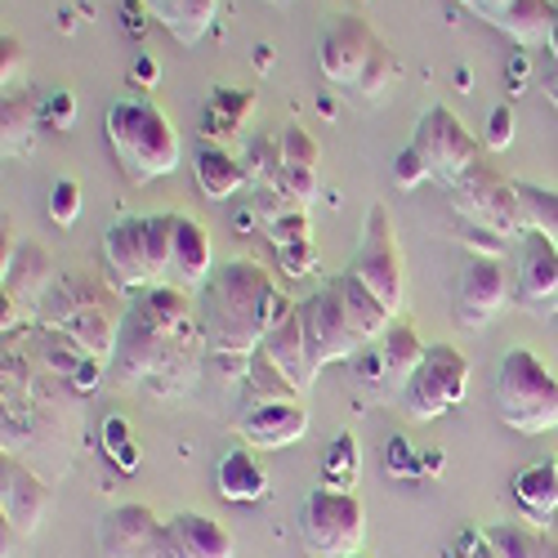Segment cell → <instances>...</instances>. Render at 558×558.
<instances>
[{
	"instance_id": "cell-1",
	"label": "cell",
	"mask_w": 558,
	"mask_h": 558,
	"mask_svg": "<svg viewBox=\"0 0 558 558\" xmlns=\"http://www.w3.org/2000/svg\"><path fill=\"white\" fill-rule=\"evenodd\" d=\"M206 357L202 313H193L189 291L148 287L121 317V340L112 353V371L121 385H144L157 398H179L193 389Z\"/></svg>"
},
{
	"instance_id": "cell-2",
	"label": "cell",
	"mask_w": 558,
	"mask_h": 558,
	"mask_svg": "<svg viewBox=\"0 0 558 558\" xmlns=\"http://www.w3.org/2000/svg\"><path fill=\"white\" fill-rule=\"evenodd\" d=\"M282 304L287 300L277 295L272 277L255 259H228L202 287L206 349L219 357H232V362H251V353L264 344Z\"/></svg>"
},
{
	"instance_id": "cell-3",
	"label": "cell",
	"mask_w": 558,
	"mask_h": 558,
	"mask_svg": "<svg viewBox=\"0 0 558 558\" xmlns=\"http://www.w3.org/2000/svg\"><path fill=\"white\" fill-rule=\"evenodd\" d=\"M317 72L327 85L344 89L353 104H376L398 81V54L371 32L366 19L340 14L317 36Z\"/></svg>"
},
{
	"instance_id": "cell-4",
	"label": "cell",
	"mask_w": 558,
	"mask_h": 558,
	"mask_svg": "<svg viewBox=\"0 0 558 558\" xmlns=\"http://www.w3.org/2000/svg\"><path fill=\"white\" fill-rule=\"evenodd\" d=\"M108 148L130 183H153L166 179L179 166V130L170 117L148 99H112L104 112Z\"/></svg>"
},
{
	"instance_id": "cell-5",
	"label": "cell",
	"mask_w": 558,
	"mask_h": 558,
	"mask_svg": "<svg viewBox=\"0 0 558 558\" xmlns=\"http://www.w3.org/2000/svg\"><path fill=\"white\" fill-rule=\"evenodd\" d=\"M117 287H104L95 277H54V287L45 291L40 308V327H59L72 340H81L99 362H112L117 340H121V317L125 308L112 295Z\"/></svg>"
},
{
	"instance_id": "cell-6",
	"label": "cell",
	"mask_w": 558,
	"mask_h": 558,
	"mask_svg": "<svg viewBox=\"0 0 558 558\" xmlns=\"http://www.w3.org/2000/svg\"><path fill=\"white\" fill-rule=\"evenodd\" d=\"M496 411L514 434L558 429V376L532 353L509 349L496 366Z\"/></svg>"
},
{
	"instance_id": "cell-7",
	"label": "cell",
	"mask_w": 558,
	"mask_h": 558,
	"mask_svg": "<svg viewBox=\"0 0 558 558\" xmlns=\"http://www.w3.org/2000/svg\"><path fill=\"white\" fill-rule=\"evenodd\" d=\"M451 206L470 228H487L496 238H523L527 232L519 183H509L500 170H492L483 161H474L451 183Z\"/></svg>"
},
{
	"instance_id": "cell-8",
	"label": "cell",
	"mask_w": 558,
	"mask_h": 558,
	"mask_svg": "<svg viewBox=\"0 0 558 558\" xmlns=\"http://www.w3.org/2000/svg\"><path fill=\"white\" fill-rule=\"evenodd\" d=\"M366 514L353 492L313 487L300 505V541L322 558H353L362 554Z\"/></svg>"
},
{
	"instance_id": "cell-9",
	"label": "cell",
	"mask_w": 558,
	"mask_h": 558,
	"mask_svg": "<svg viewBox=\"0 0 558 558\" xmlns=\"http://www.w3.org/2000/svg\"><path fill=\"white\" fill-rule=\"evenodd\" d=\"M464 389H470V362H464V353L451 344H429L421 366L402 385V411L411 421H434V415H447L464 398Z\"/></svg>"
},
{
	"instance_id": "cell-10",
	"label": "cell",
	"mask_w": 558,
	"mask_h": 558,
	"mask_svg": "<svg viewBox=\"0 0 558 558\" xmlns=\"http://www.w3.org/2000/svg\"><path fill=\"white\" fill-rule=\"evenodd\" d=\"M362 282L385 300L389 313L402 308V295H407V264H402V251H398V238H393V215L389 206H371L366 219H362V242H357V255H353V268Z\"/></svg>"
},
{
	"instance_id": "cell-11",
	"label": "cell",
	"mask_w": 558,
	"mask_h": 558,
	"mask_svg": "<svg viewBox=\"0 0 558 558\" xmlns=\"http://www.w3.org/2000/svg\"><path fill=\"white\" fill-rule=\"evenodd\" d=\"M411 148L421 153V161H425L429 179L447 183V189H451V183L478 161V144H474V134L464 130V121H460L451 108H442V104L425 108V117L415 121Z\"/></svg>"
},
{
	"instance_id": "cell-12",
	"label": "cell",
	"mask_w": 558,
	"mask_h": 558,
	"mask_svg": "<svg viewBox=\"0 0 558 558\" xmlns=\"http://www.w3.org/2000/svg\"><path fill=\"white\" fill-rule=\"evenodd\" d=\"M99 554L104 558H174L170 527L148 505H117L99 523Z\"/></svg>"
},
{
	"instance_id": "cell-13",
	"label": "cell",
	"mask_w": 558,
	"mask_h": 558,
	"mask_svg": "<svg viewBox=\"0 0 558 558\" xmlns=\"http://www.w3.org/2000/svg\"><path fill=\"white\" fill-rule=\"evenodd\" d=\"M300 317H304V340H308V357L313 366L322 371L327 362H344L362 349V336L353 331V322L336 295V287L327 282L322 291H313L304 304H300Z\"/></svg>"
},
{
	"instance_id": "cell-14",
	"label": "cell",
	"mask_w": 558,
	"mask_h": 558,
	"mask_svg": "<svg viewBox=\"0 0 558 558\" xmlns=\"http://www.w3.org/2000/svg\"><path fill=\"white\" fill-rule=\"evenodd\" d=\"M509 300V272L500 264V255H474L460 268L456 282V322L464 331H478L505 308Z\"/></svg>"
},
{
	"instance_id": "cell-15",
	"label": "cell",
	"mask_w": 558,
	"mask_h": 558,
	"mask_svg": "<svg viewBox=\"0 0 558 558\" xmlns=\"http://www.w3.org/2000/svg\"><path fill=\"white\" fill-rule=\"evenodd\" d=\"M238 434L259 447V451H277L291 447L308 434V411L300 398H264V402H246L238 415Z\"/></svg>"
},
{
	"instance_id": "cell-16",
	"label": "cell",
	"mask_w": 558,
	"mask_h": 558,
	"mask_svg": "<svg viewBox=\"0 0 558 558\" xmlns=\"http://www.w3.org/2000/svg\"><path fill=\"white\" fill-rule=\"evenodd\" d=\"M460 5L519 45H545L558 27V10L549 0H460Z\"/></svg>"
},
{
	"instance_id": "cell-17",
	"label": "cell",
	"mask_w": 558,
	"mask_h": 558,
	"mask_svg": "<svg viewBox=\"0 0 558 558\" xmlns=\"http://www.w3.org/2000/svg\"><path fill=\"white\" fill-rule=\"evenodd\" d=\"M259 349H264V357L291 380L295 393H304V389L317 380V366H313V357H308V340H304L300 304L287 300L282 308H277V317H272V327H268V336H264Z\"/></svg>"
},
{
	"instance_id": "cell-18",
	"label": "cell",
	"mask_w": 558,
	"mask_h": 558,
	"mask_svg": "<svg viewBox=\"0 0 558 558\" xmlns=\"http://www.w3.org/2000/svg\"><path fill=\"white\" fill-rule=\"evenodd\" d=\"M514 300L527 313H558V251L541 238V232H523L519 238Z\"/></svg>"
},
{
	"instance_id": "cell-19",
	"label": "cell",
	"mask_w": 558,
	"mask_h": 558,
	"mask_svg": "<svg viewBox=\"0 0 558 558\" xmlns=\"http://www.w3.org/2000/svg\"><path fill=\"white\" fill-rule=\"evenodd\" d=\"M104 268H108V287L117 291L157 287L148 268V246H144V219H117L104 232Z\"/></svg>"
},
{
	"instance_id": "cell-20",
	"label": "cell",
	"mask_w": 558,
	"mask_h": 558,
	"mask_svg": "<svg viewBox=\"0 0 558 558\" xmlns=\"http://www.w3.org/2000/svg\"><path fill=\"white\" fill-rule=\"evenodd\" d=\"M45 505H50V487L19 456L5 451V460H0V514H5V527H14L19 536L36 532V523L45 519Z\"/></svg>"
},
{
	"instance_id": "cell-21",
	"label": "cell",
	"mask_w": 558,
	"mask_h": 558,
	"mask_svg": "<svg viewBox=\"0 0 558 558\" xmlns=\"http://www.w3.org/2000/svg\"><path fill=\"white\" fill-rule=\"evenodd\" d=\"M215 264V251H210V232L179 215L174 223V246H170V268H166V287H179V291H193V287H206L210 282V268Z\"/></svg>"
},
{
	"instance_id": "cell-22",
	"label": "cell",
	"mask_w": 558,
	"mask_h": 558,
	"mask_svg": "<svg viewBox=\"0 0 558 558\" xmlns=\"http://www.w3.org/2000/svg\"><path fill=\"white\" fill-rule=\"evenodd\" d=\"M40 362H45V371H50L54 380H68L81 393H89L104 380V362L89 353L81 340L59 331V327H40Z\"/></svg>"
},
{
	"instance_id": "cell-23",
	"label": "cell",
	"mask_w": 558,
	"mask_h": 558,
	"mask_svg": "<svg viewBox=\"0 0 558 558\" xmlns=\"http://www.w3.org/2000/svg\"><path fill=\"white\" fill-rule=\"evenodd\" d=\"M317 161L322 148L304 125H287L282 130V193L295 206H308L317 197Z\"/></svg>"
},
{
	"instance_id": "cell-24",
	"label": "cell",
	"mask_w": 558,
	"mask_h": 558,
	"mask_svg": "<svg viewBox=\"0 0 558 558\" xmlns=\"http://www.w3.org/2000/svg\"><path fill=\"white\" fill-rule=\"evenodd\" d=\"M166 527L174 541V558H232L238 554L232 532L223 523H215L210 514H197V509H183Z\"/></svg>"
},
{
	"instance_id": "cell-25",
	"label": "cell",
	"mask_w": 558,
	"mask_h": 558,
	"mask_svg": "<svg viewBox=\"0 0 558 558\" xmlns=\"http://www.w3.org/2000/svg\"><path fill=\"white\" fill-rule=\"evenodd\" d=\"M331 287H336V295H340V304H344V313H349V322H353V331L362 336V344L380 340V336L393 327V313L385 308V300L371 291L357 272H340Z\"/></svg>"
},
{
	"instance_id": "cell-26",
	"label": "cell",
	"mask_w": 558,
	"mask_h": 558,
	"mask_svg": "<svg viewBox=\"0 0 558 558\" xmlns=\"http://www.w3.org/2000/svg\"><path fill=\"white\" fill-rule=\"evenodd\" d=\"M215 492L223 500H238V505H251V500H264L268 496V470L246 451V447H232L219 456L215 464Z\"/></svg>"
},
{
	"instance_id": "cell-27",
	"label": "cell",
	"mask_w": 558,
	"mask_h": 558,
	"mask_svg": "<svg viewBox=\"0 0 558 558\" xmlns=\"http://www.w3.org/2000/svg\"><path fill=\"white\" fill-rule=\"evenodd\" d=\"M138 5H144L148 19H157L179 45H197L215 23L219 0H138Z\"/></svg>"
},
{
	"instance_id": "cell-28",
	"label": "cell",
	"mask_w": 558,
	"mask_h": 558,
	"mask_svg": "<svg viewBox=\"0 0 558 558\" xmlns=\"http://www.w3.org/2000/svg\"><path fill=\"white\" fill-rule=\"evenodd\" d=\"M50 287H54L50 255H45L36 242H23V246L14 251V259L5 264V295H10L14 304H40Z\"/></svg>"
},
{
	"instance_id": "cell-29",
	"label": "cell",
	"mask_w": 558,
	"mask_h": 558,
	"mask_svg": "<svg viewBox=\"0 0 558 558\" xmlns=\"http://www.w3.org/2000/svg\"><path fill=\"white\" fill-rule=\"evenodd\" d=\"M40 134V99L27 95V89H10L5 108H0V144H5V157H27L36 148Z\"/></svg>"
},
{
	"instance_id": "cell-30",
	"label": "cell",
	"mask_w": 558,
	"mask_h": 558,
	"mask_svg": "<svg viewBox=\"0 0 558 558\" xmlns=\"http://www.w3.org/2000/svg\"><path fill=\"white\" fill-rule=\"evenodd\" d=\"M425 340H421V331L411 327V322H393V327L376 340V353H380V371H385V385H407L411 380V371L421 366V357H425Z\"/></svg>"
},
{
	"instance_id": "cell-31",
	"label": "cell",
	"mask_w": 558,
	"mask_h": 558,
	"mask_svg": "<svg viewBox=\"0 0 558 558\" xmlns=\"http://www.w3.org/2000/svg\"><path fill=\"white\" fill-rule=\"evenodd\" d=\"M193 170H197V183H202V193H206L210 202H228L232 193H242V189H246V179H251L246 166L232 157L228 148H219V144L197 148Z\"/></svg>"
},
{
	"instance_id": "cell-32",
	"label": "cell",
	"mask_w": 558,
	"mask_h": 558,
	"mask_svg": "<svg viewBox=\"0 0 558 558\" xmlns=\"http://www.w3.org/2000/svg\"><path fill=\"white\" fill-rule=\"evenodd\" d=\"M251 108H255V99L246 95V89H215V95L206 99V108H202V134L215 138L219 148L232 144V138L242 134Z\"/></svg>"
},
{
	"instance_id": "cell-33",
	"label": "cell",
	"mask_w": 558,
	"mask_h": 558,
	"mask_svg": "<svg viewBox=\"0 0 558 558\" xmlns=\"http://www.w3.org/2000/svg\"><path fill=\"white\" fill-rule=\"evenodd\" d=\"M514 500L527 519H549L558 509V460H536L514 478Z\"/></svg>"
},
{
	"instance_id": "cell-34",
	"label": "cell",
	"mask_w": 558,
	"mask_h": 558,
	"mask_svg": "<svg viewBox=\"0 0 558 558\" xmlns=\"http://www.w3.org/2000/svg\"><path fill=\"white\" fill-rule=\"evenodd\" d=\"M487 549L496 558H549V536L532 532V527H519V523H492V527H478Z\"/></svg>"
},
{
	"instance_id": "cell-35",
	"label": "cell",
	"mask_w": 558,
	"mask_h": 558,
	"mask_svg": "<svg viewBox=\"0 0 558 558\" xmlns=\"http://www.w3.org/2000/svg\"><path fill=\"white\" fill-rule=\"evenodd\" d=\"M519 197H523L527 232H541V238L558 251V189H541V183H519Z\"/></svg>"
},
{
	"instance_id": "cell-36",
	"label": "cell",
	"mask_w": 558,
	"mask_h": 558,
	"mask_svg": "<svg viewBox=\"0 0 558 558\" xmlns=\"http://www.w3.org/2000/svg\"><path fill=\"white\" fill-rule=\"evenodd\" d=\"M357 464H362V451H357V438L353 434H340L327 456H322V487H336V492H349L357 483Z\"/></svg>"
},
{
	"instance_id": "cell-37",
	"label": "cell",
	"mask_w": 558,
	"mask_h": 558,
	"mask_svg": "<svg viewBox=\"0 0 558 558\" xmlns=\"http://www.w3.org/2000/svg\"><path fill=\"white\" fill-rule=\"evenodd\" d=\"M174 223L179 215H148L144 219V246H148V268H153V282H166V268H170V246H174Z\"/></svg>"
},
{
	"instance_id": "cell-38",
	"label": "cell",
	"mask_w": 558,
	"mask_h": 558,
	"mask_svg": "<svg viewBox=\"0 0 558 558\" xmlns=\"http://www.w3.org/2000/svg\"><path fill=\"white\" fill-rule=\"evenodd\" d=\"M251 174L255 183H268V189H282V134H259L251 138Z\"/></svg>"
},
{
	"instance_id": "cell-39",
	"label": "cell",
	"mask_w": 558,
	"mask_h": 558,
	"mask_svg": "<svg viewBox=\"0 0 558 558\" xmlns=\"http://www.w3.org/2000/svg\"><path fill=\"white\" fill-rule=\"evenodd\" d=\"M50 219L59 228H72L81 219V183L76 179H59L50 189Z\"/></svg>"
},
{
	"instance_id": "cell-40",
	"label": "cell",
	"mask_w": 558,
	"mask_h": 558,
	"mask_svg": "<svg viewBox=\"0 0 558 558\" xmlns=\"http://www.w3.org/2000/svg\"><path fill=\"white\" fill-rule=\"evenodd\" d=\"M268 232V242L282 251V246H295V242H308V215H304V206H291L277 223H268L264 228Z\"/></svg>"
},
{
	"instance_id": "cell-41",
	"label": "cell",
	"mask_w": 558,
	"mask_h": 558,
	"mask_svg": "<svg viewBox=\"0 0 558 558\" xmlns=\"http://www.w3.org/2000/svg\"><path fill=\"white\" fill-rule=\"evenodd\" d=\"M385 464H389V474H407V478H425V456L421 451H411L407 438H393L389 451H385Z\"/></svg>"
},
{
	"instance_id": "cell-42",
	"label": "cell",
	"mask_w": 558,
	"mask_h": 558,
	"mask_svg": "<svg viewBox=\"0 0 558 558\" xmlns=\"http://www.w3.org/2000/svg\"><path fill=\"white\" fill-rule=\"evenodd\" d=\"M19 76H23V40L5 32L0 36V85H5V95L19 89Z\"/></svg>"
},
{
	"instance_id": "cell-43",
	"label": "cell",
	"mask_w": 558,
	"mask_h": 558,
	"mask_svg": "<svg viewBox=\"0 0 558 558\" xmlns=\"http://www.w3.org/2000/svg\"><path fill=\"white\" fill-rule=\"evenodd\" d=\"M104 442H108V456L121 460V470H134V464H138L134 442H130V434H125V421H121V415H112V421L104 425Z\"/></svg>"
},
{
	"instance_id": "cell-44",
	"label": "cell",
	"mask_w": 558,
	"mask_h": 558,
	"mask_svg": "<svg viewBox=\"0 0 558 558\" xmlns=\"http://www.w3.org/2000/svg\"><path fill=\"white\" fill-rule=\"evenodd\" d=\"M509 144H514V108H509V104H496L492 117H487V148L505 153Z\"/></svg>"
},
{
	"instance_id": "cell-45",
	"label": "cell",
	"mask_w": 558,
	"mask_h": 558,
	"mask_svg": "<svg viewBox=\"0 0 558 558\" xmlns=\"http://www.w3.org/2000/svg\"><path fill=\"white\" fill-rule=\"evenodd\" d=\"M425 179H429V170H425L421 153L407 144V148L393 157V183H398V189H415V183H425Z\"/></svg>"
},
{
	"instance_id": "cell-46",
	"label": "cell",
	"mask_w": 558,
	"mask_h": 558,
	"mask_svg": "<svg viewBox=\"0 0 558 558\" xmlns=\"http://www.w3.org/2000/svg\"><path fill=\"white\" fill-rule=\"evenodd\" d=\"M72 112H76V104H72V95H45V125H54V130H68L72 125Z\"/></svg>"
},
{
	"instance_id": "cell-47",
	"label": "cell",
	"mask_w": 558,
	"mask_h": 558,
	"mask_svg": "<svg viewBox=\"0 0 558 558\" xmlns=\"http://www.w3.org/2000/svg\"><path fill=\"white\" fill-rule=\"evenodd\" d=\"M282 264H287V272H291V277H304V268L313 264V255H308V242L282 246Z\"/></svg>"
},
{
	"instance_id": "cell-48",
	"label": "cell",
	"mask_w": 558,
	"mask_h": 558,
	"mask_svg": "<svg viewBox=\"0 0 558 558\" xmlns=\"http://www.w3.org/2000/svg\"><path fill=\"white\" fill-rule=\"evenodd\" d=\"M545 95L558 108V59H549V68H545Z\"/></svg>"
},
{
	"instance_id": "cell-49",
	"label": "cell",
	"mask_w": 558,
	"mask_h": 558,
	"mask_svg": "<svg viewBox=\"0 0 558 558\" xmlns=\"http://www.w3.org/2000/svg\"><path fill=\"white\" fill-rule=\"evenodd\" d=\"M134 81H144V85H148V81H157V63H153V59H144V63L134 68Z\"/></svg>"
},
{
	"instance_id": "cell-50",
	"label": "cell",
	"mask_w": 558,
	"mask_h": 558,
	"mask_svg": "<svg viewBox=\"0 0 558 558\" xmlns=\"http://www.w3.org/2000/svg\"><path fill=\"white\" fill-rule=\"evenodd\" d=\"M425 474H442V451L438 447L425 451Z\"/></svg>"
},
{
	"instance_id": "cell-51",
	"label": "cell",
	"mask_w": 558,
	"mask_h": 558,
	"mask_svg": "<svg viewBox=\"0 0 558 558\" xmlns=\"http://www.w3.org/2000/svg\"><path fill=\"white\" fill-rule=\"evenodd\" d=\"M442 558H474V554H470V545H464V541L456 536V541L447 545V554H442Z\"/></svg>"
},
{
	"instance_id": "cell-52",
	"label": "cell",
	"mask_w": 558,
	"mask_h": 558,
	"mask_svg": "<svg viewBox=\"0 0 558 558\" xmlns=\"http://www.w3.org/2000/svg\"><path fill=\"white\" fill-rule=\"evenodd\" d=\"M353 558H371V554H353Z\"/></svg>"
}]
</instances>
